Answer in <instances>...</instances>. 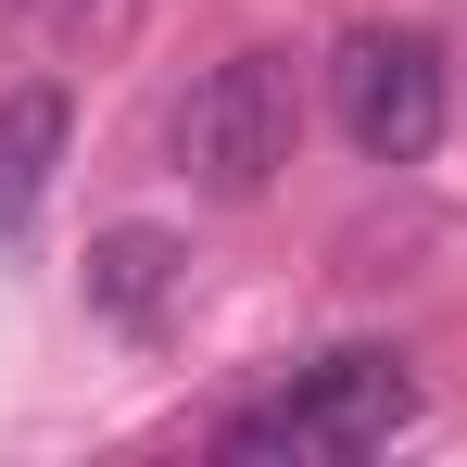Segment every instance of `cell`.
Here are the masks:
<instances>
[{
    "label": "cell",
    "instance_id": "1",
    "mask_svg": "<svg viewBox=\"0 0 467 467\" xmlns=\"http://www.w3.org/2000/svg\"><path fill=\"white\" fill-rule=\"evenodd\" d=\"M404 430H417V367L391 341H341V354L291 367L265 404H240L215 430V455H240V467H341V455L404 442Z\"/></svg>",
    "mask_w": 467,
    "mask_h": 467
},
{
    "label": "cell",
    "instance_id": "2",
    "mask_svg": "<svg viewBox=\"0 0 467 467\" xmlns=\"http://www.w3.org/2000/svg\"><path fill=\"white\" fill-rule=\"evenodd\" d=\"M291 140H304L291 51H228V64H202L190 101H177V177H190L202 202H265L278 164H291Z\"/></svg>",
    "mask_w": 467,
    "mask_h": 467
},
{
    "label": "cell",
    "instance_id": "3",
    "mask_svg": "<svg viewBox=\"0 0 467 467\" xmlns=\"http://www.w3.org/2000/svg\"><path fill=\"white\" fill-rule=\"evenodd\" d=\"M328 114L367 164H430L455 127V64L430 26H354L328 51Z\"/></svg>",
    "mask_w": 467,
    "mask_h": 467
},
{
    "label": "cell",
    "instance_id": "4",
    "mask_svg": "<svg viewBox=\"0 0 467 467\" xmlns=\"http://www.w3.org/2000/svg\"><path fill=\"white\" fill-rule=\"evenodd\" d=\"M64 140H77L64 88H13V101H0V240L38 228V202H51V177H64Z\"/></svg>",
    "mask_w": 467,
    "mask_h": 467
},
{
    "label": "cell",
    "instance_id": "5",
    "mask_svg": "<svg viewBox=\"0 0 467 467\" xmlns=\"http://www.w3.org/2000/svg\"><path fill=\"white\" fill-rule=\"evenodd\" d=\"M177 240L164 228H101V253H88V316H114V328H152L164 291H177Z\"/></svg>",
    "mask_w": 467,
    "mask_h": 467
}]
</instances>
